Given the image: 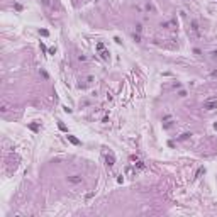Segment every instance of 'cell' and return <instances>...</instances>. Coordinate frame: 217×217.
Returning <instances> with one entry per match:
<instances>
[{"label": "cell", "mask_w": 217, "mask_h": 217, "mask_svg": "<svg viewBox=\"0 0 217 217\" xmlns=\"http://www.w3.org/2000/svg\"><path fill=\"white\" fill-rule=\"evenodd\" d=\"M188 34H190V38H193V39H198L202 36V31H200V26H198L197 20H190Z\"/></svg>", "instance_id": "obj_1"}, {"label": "cell", "mask_w": 217, "mask_h": 217, "mask_svg": "<svg viewBox=\"0 0 217 217\" xmlns=\"http://www.w3.org/2000/svg\"><path fill=\"white\" fill-rule=\"evenodd\" d=\"M68 183H71V185H80V183H83V176H82V175H71V176H68Z\"/></svg>", "instance_id": "obj_2"}, {"label": "cell", "mask_w": 217, "mask_h": 217, "mask_svg": "<svg viewBox=\"0 0 217 217\" xmlns=\"http://www.w3.org/2000/svg\"><path fill=\"white\" fill-rule=\"evenodd\" d=\"M204 109H205V110H214V109H217V100H207V102H204Z\"/></svg>", "instance_id": "obj_3"}, {"label": "cell", "mask_w": 217, "mask_h": 217, "mask_svg": "<svg viewBox=\"0 0 217 217\" xmlns=\"http://www.w3.org/2000/svg\"><path fill=\"white\" fill-rule=\"evenodd\" d=\"M114 163H115V158H114L112 153L105 154V165H107V166H114Z\"/></svg>", "instance_id": "obj_4"}, {"label": "cell", "mask_w": 217, "mask_h": 217, "mask_svg": "<svg viewBox=\"0 0 217 217\" xmlns=\"http://www.w3.org/2000/svg\"><path fill=\"white\" fill-rule=\"evenodd\" d=\"M171 126H173V121H171V117H165V122H163V127H165V129H170Z\"/></svg>", "instance_id": "obj_5"}, {"label": "cell", "mask_w": 217, "mask_h": 217, "mask_svg": "<svg viewBox=\"0 0 217 217\" xmlns=\"http://www.w3.org/2000/svg\"><path fill=\"white\" fill-rule=\"evenodd\" d=\"M132 166H134V170H142L144 168V163L139 160H136V163H132Z\"/></svg>", "instance_id": "obj_6"}, {"label": "cell", "mask_w": 217, "mask_h": 217, "mask_svg": "<svg viewBox=\"0 0 217 217\" xmlns=\"http://www.w3.org/2000/svg\"><path fill=\"white\" fill-rule=\"evenodd\" d=\"M190 136H192L190 132H183V134H181V136H180V137H178V141H187V139H188Z\"/></svg>", "instance_id": "obj_7"}, {"label": "cell", "mask_w": 217, "mask_h": 217, "mask_svg": "<svg viewBox=\"0 0 217 217\" xmlns=\"http://www.w3.org/2000/svg\"><path fill=\"white\" fill-rule=\"evenodd\" d=\"M161 27H166V29H173V27H175V22H173V20H170V22H166V24H163Z\"/></svg>", "instance_id": "obj_8"}, {"label": "cell", "mask_w": 217, "mask_h": 217, "mask_svg": "<svg viewBox=\"0 0 217 217\" xmlns=\"http://www.w3.org/2000/svg\"><path fill=\"white\" fill-rule=\"evenodd\" d=\"M132 39H134L136 43H141V34H139V32H134V34H132Z\"/></svg>", "instance_id": "obj_9"}, {"label": "cell", "mask_w": 217, "mask_h": 217, "mask_svg": "<svg viewBox=\"0 0 217 217\" xmlns=\"http://www.w3.org/2000/svg\"><path fill=\"white\" fill-rule=\"evenodd\" d=\"M68 139H70V142H73V144H80V141H78L76 137H73V136H68Z\"/></svg>", "instance_id": "obj_10"}, {"label": "cell", "mask_w": 217, "mask_h": 217, "mask_svg": "<svg viewBox=\"0 0 217 217\" xmlns=\"http://www.w3.org/2000/svg\"><path fill=\"white\" fill-rule=\"evenodd\" d=\"M100 56L104 58V59H109V51H104V49H102V53H100Z\"/></svg>", "instance_id": "obj_11"}, {"label": "cell", "mask_w": 217, "mask_h": 217, "mask_svg": "<svg viewBox=\"0 0 217 217\" xmlns=\"http://www.w3.org/2000/svg\"><path fill=\"white\" fill-rule=\"evenodd\" d=\"M44 7H51V0H41Z\"/></svg>", "instance_id": "obj_12"}, {"label": "cell", "mask_w": 217, "mask_h": 217, "mask_svg": "<svg viewBox=\"0 0 217 217\" xmlns=\"http://www.w3.org/2000/svg\"><path fill=\"white\" fill-rule=\"evenodd\" d=\"M142 31V26L141 24H136V32H141Z\"/></svg>", "instance_id": "obj_13"}, {"label": "cell", "mask_w": 217, "mask_h": 217, "mask_svg": "<svg viewBox=\"0 0 217 217\" xmlns=\"http://www.w3.org/2000/svg\"><path fill=\"white\" fill-rule=\"evenodd\" d=\"M210 58H212V59H217V51H212V53H210Z\"/></svg>", "instance_id": "obj_14"}, {"label": "cell", "mask_w": 217, "mask_h": 217, "mask_svg": "<svg viewBox=\"0 0 217 217\" xmlns=\"http://www.w3.org/2000/svg\"><path fill=\"white\" fill-rule=\"evenodd\" d=\"M178 95H180V97H187V92H185V90H180Z\"/></svg>", "instance_id": "obj_15"}, {"label": "cell", "mask_w": 217, "mask_h": 217, "mask_svg": "<svg viewBox=\"0 0 217 217\" xmlns=\"http://www.w3.org/2000/svg\"><path fill=\"white\" fill-rule=\"evenodd\" d=\"M78 61H87V56H83V54H80V56H78Z\"/></svg>", "instance_id": "obj_16"}, {"label": "cell", "mask_w": 217, "mask_h": 217, "mask_svg": "<svg viewBox=\"0 0 217 217\" xmlns=\"http://www.w3.org/2000/svg\"><path fill=\"white\" fill-rule=\"evenodd\" d=\"M97 49H98V51H102V49H104V44H102V43H98V44H97Z\"/></svg>", "instance_id": "obj_17"}, {"label": "cell", "mask_w": 217, "mask_h": 217, "mask_svg": "<svg viewBox=\"0 0 217 217\" xmlns=\"http://www.w3.org/2000/svg\"><path fill=\"white\" fill-rule=\"evenodd\" d=\"M39 32H41V34H43V36H47V34H49V32H47L46 29H43V31H39Z\"/></svg>", "instance_id": "obj_18"}, {"label": "cell", "mask_w": 217, "mask_h": 217, "mask_svg": "<svg viewBox=\"0 0 217 217\" xmlns=\"http://www.w3.org/2000/svg\"><path fill=\"white\" fill-rule=\"evenodd\" d=\"M204 171H205V170H204V168H200V170L197 171V176H200V175H202V173H204Z\"/></svg>", "instance_id": "obj_19"}, {"label": "cell", "mask_w": 217, "mask_h": 217, "mask_svg": "<svg viewBox=\"0 0 217 217\" xmlns=\"http://www.w3.org/2000/svg\"><path fill=\"white\" fill-rule=\"evenodd\" d=\"M214 127H216V129H217V122H216V124H214Z\"/></svg>", "instance_id": "obj_20"}]
</instances>
